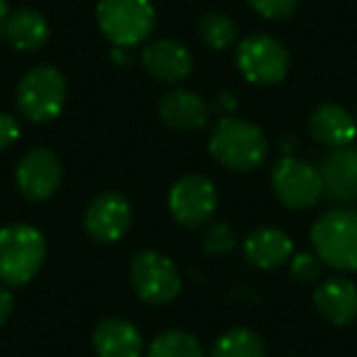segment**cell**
I'll use <instances>...</instances> for the list:
<instances>
[{"instance_id": "23", "label": "cell", "mask_w": 357, "mask_h": 357, "mask_svg": "<svg viewBox=\"0 0 357 357\" xmlns=\"http://www.w3.org/2000/svg\"><path fill=\"white\" fill-rule=\"evenodd\" d=\"M204 248H206V252H211V255H228L230 250L235 248L233 230H230L225 223L213 225V228H211L208 233H206Z\"/></svg>"}, {"instance_id": "7", "label": "cell", "mask_w": 357, "mask_h": 357, "mask_svg": "<svg viewBox=\"0 0 357 357\" xmlns=\"http://www.w3.org/2000/svg\"><path fill=\"white\" fill-rule=\"evenodd\" d=\"M130 282L137 296L147 303H169L181 291V277L174 262L154 250L135 255L130 262Z\"/></svg>"}, {"instance_id": "14", "label": "cell", "mask_w": 357, "mask_h": 357, "mask_svg": "<svg viewBox=\"0 0 357 357\" xmlns=\"http://www.w3.org/2000/svg\"><path fill=\"white\" fill-rule=\"evenodd\" d=\"M159 118L167 128L181 130V132H189V130H199L208 123V105L194 91H169L159 100Z\"/></svg>"}, {"instance_id": "11", "label": "cell", "mask_w": 357, "mask_h": 357, "mask_svg": "<svg viewBox=\"0 0 357 357\" xmlns=\"http://www.w3.org/2000/svg\"><path fill=\"white\" fill-rule=\"evenodd\" d=\"M84 225L98 243H115L132 225V206L120 194H100L86 208Z\"/></svg>"}, {"instance_id": "20", "label": "cell", "mask_w": 357, "mask_h": 357, "mask_svg": "<svg viewBox=\"0 0 357 357\" xmlns=\"http://www.w3.org/2000/svg\"><path fill=\"white\" fill-rule=\"evenodd\" d=\"M211 357H267V352L257 333L248 328H233L218 337V342L211 350Z\"/></svg>"}, {"instance_id": "2", "label": "cell", "mask_w": 357, "mask_h": 357, "mask_svg": "<svg viewBox=\"0 0 357 357\" xmlns=\"http://www.w3.org/2000/svg\"><path fill=\"white\" fill-rule=\"evenodd\" d=\"M316 257L337 272L357 269V211L335 208L323 213L311 228Z\"/></svg>"}, {"instance_id": "6", "label": "cell", "mask_w": 357, "mask_h": 357, "mask_svg": "<svg viewBox=\"0 0 357 357\" xmlns=\"http://www.w3.org/2000/svg\"><path fill=\"white\" fill-rule=\"evenodd\" d=\"M238 69L250 84L272 86L284 81L289 71V52L277 37L252 35L238 45Z\"/></svg>"}, {"instance_id": "18", "label": "cell", "mask_w": 357, "mask_h": 357, "mask_svg": "<svg viewBox=\"0 0 357 357\" xmlns=\"http://www.w3.org/2000/svg\"><path fill=\"white\" fill-rule=\"evenodd\" d=\"M93 347L100 357H139L142 335L125 318H105L93 331Z\"/></svg>"}, {"instance_id": "8", "label": "cell", "mask_w": 357, "mask_h": 357, "mask_svg": "<svg viewBox=\"0 0 357 357\" xmlns=\"http://www.w3.org/2000/svg\"><path fill=\"white\" fill-rule=\"evenodd\" d=\"M272 189L289 208H311L321 201L323 186L318 169L296 157H284L272 169Z\"/></svg>"}, {"instance_id": "15", "label": "cell", "mask_w": 357, "mask_h": 357, "mask_svg": "<svg viewBox=\"0 0 357 357\" xmlns=\"http://www.w3.org/2000/svg\"><path fill=\"white\" fill-rule=\"evenodd\" d=\"M308 130H311L316 142L331 149L350 147V142L357 137L355 118L335 103H326L313 110L311 120H308Z\"/></svg>"}, {"instance_id": "4", "label": "cell", "mask_w": 357, "mask_h": 357, "mask_svg": "<svg viewBox=\"0 0 357 357\" xmlns=\"http://www.w3.org/2000/svg\"><path fill=\"white\" fill-rule=\"evenodd\" d=\"M96 17L100 32L123 50L147 40L157 20L149 0H100Z\"/></svg>"}, {"instance_id": "5", "label": "cell", "mask_w": 357, "mask_h": 357, "mask_svg": "<svg viewBox=\"0 0 357 357\" xmlns=\"http://www.w3.org/2000/svg\"><path fill=\"white\" fill-rule=\"evenodd\" d=\"M66 81L56 66H32L17 86V108L30 123H50L64 110Z\"/></svg>"}, {"instance_id": "26", "label": "cell", "mask_w": 357, "mask_h": 357, "mask_svg": "<svg viewBox=\"0 0 357 357\" xmlns=\"http://www.w3.org/2000/svg\"><path fill=\"white\" fill-rule=\"evenodd\" d=\"M17 137H20V125H17V120L8 113H0V152L10 147Z\"/></svg>"}, {"instance_id": "24", "label": "cell", "mask_w": 357, "mask_h": 357, "mask_svg": "<svg viewBox=\"0 0 357 357\" xmlns=\"http://www.w3.org/2000/svg\"><path fill=\"white\" fill-rule=\"evenodd\" d=\"M321 259L311 252H298L291 257V274L298 282H316L321 277Z\"/></svg>"}, {"instance_id": "19", "label": "cell", "mask_w": 357, "mask_h": 357, "mask_svg": "<svg viewBox=\"0 0 357 357\" xmlns=\"http://www.w3.org/2000/svg\"><path fill=\"white\" fill-rule=\"evenodd\" d=\"M3 32H6L8 42H10L15 50L35 52V50H40L47 42V37H50V25H47V20L37 10L20 8V10H15L13 15L6 17Z\"/></svg>"}, {"instance_id": "1", "label": "cell", "mask_w": 357, "mask_h": 357, "mask_svg": "<svg viewBox=\"0 0 357 357\" xmlns=\"http://www.w3.org/2000/svg\"><path fill=\"white\" fill-rule=\"evenodd\" d=\"M208 149L230 172H252L267 157V137L257 125L238 118H223L213 128Z\"/></svg>"}, {"instance_id": "27", "label": "cell", "mask_w": 357, "mask_h": 357, "mask_svg": "<svg viewBox=\"0 0 357 357\" xmlns=\"http://www.w3.org/2000/svg\"><path fill=\"white\" fill-rule=\"evenodd\" d=\"M13 308H15V298L8 289L0 287V326L13 316Z\"/></svg>"}, {"instance_id": "10", "label": "cell", "mask_w": 357, "mask_h": 357, "mask_svg": "<svg viewBox=\"0 0 357 357\" xmlns=\"http://www.w3.org/2000/svg\"><path fill=\"white\" fill-rule=\"evenodd\" d=\"M15 184L25 199L47 201L61 184V162L52 149L35 147L20 159L15 169Z\"/></svg>"}, {"instance_id": "12", "label": "cell", "mask_w": 357, "mask_h": 357, "mask_svg": "<svg viewBox=\"0 0 357 357\" xmlns=\"http://www.w3.org/2000/svg\"><path fill=\"white\" fill-rule=\"evenodd\" d=\"M316 169L321 176L323 196L342 206L357 204V149H333Z\"/></svg>"}, {"instance_id": "28", "label": "cell", "mask_w": 357, "mask_h": 357, "mask_svg": "<svg viewBox=\"0 0 357 357\" xmlns=\"http://www.w3.org/2000/svg\"><path fill=\"white\" fill-rule=\"evenodd\" d=\"M8 17V0H0V32H3V22Z\"/></svg>"}, {"instance_id": "13", "label": "cell", "mask_w": 357, "mask_h": 357, "mask_svg": "<svg viewBox=\"0 0 357 357\" xmlns=\"http://www.w3.org/2000/svg\"><path fill=\"white\" fill-rule=\"evenodd\" d=\"M142 66L157 81L176 84V81H184L191 74L194 59H191V52L184 45H178L174 40H157L149 42L142 50Z\"/></svg>"}, {"instance_id": "3", "label": "cell", "mask_w": 357, "mask_h": 357, "mask_svg": "<svg viewBox=\"0 0 357 357\" xmlns=\"http://www.w3.org/2000/svg\"><path fill=\"white\" fill-rule=\"evenodd\" d=\"M47 243L32 225L15 223L0 228V282L22 287L42 269Z\"/></svg>"}, {"instance_id": "9", "label": "cell", "mask_w": 357, "mask_h": 357, "mask_svg": "<svg viewBox=\"0 0 357 357\" xmlns=\"http://www.w3.org/2000/svg\"><path fill=\"white\" fill-rule=\"evenodd\" d=\"M218 206V191L206 176L189 174L178 178L169 191V211L174 220L186 228H199L208 218H213Z\"/></svg>"}, {"instance_id": "16", "label": "cell", "mask_w": 357, "mask_h": 357, "mask_svg": "<svg viewBox=\"0 0 357 357\" xmlns=\"http://www.w3.org/2000/svg\"><path fill=\"white\" fill-rule=\"evenodd\" d=\"M316 308L333 326H347L357 318V287L345 277L326 279L316 289Z\"/></svg>"}, {"instance_id": "22", "label": "cell", "mask_w": 357, "mask_h": 357, "mask_svg": "<svg viewBox=\"0 0 357 357\" xmlns=\"http://www.w3.org/2000/svg\"><path fill=\"white\" fill-rule=\"evenodd\" d=\"M199 37L211 50H228L238 40V27L223 13H208L199 20Z\"/></svg>"}, {"instance_id": "21", "label": "cell", "mask_w": 357, "mask_h": 357, "mask_svg": "<svg viewBox=\"0 0 357 357\" xmlns=\"http://www.w3.org/2000/svg\"><path fill=\"white\" fill-rule=\"evenodd\" d=\"M144 357H206L199 340L186 331H169L154 337Z\"/></svg>"}, {"instance_id": "25", "label": "cell", "mask_w": 357, "mask_h": 357, "mask_svg": "<svg viewBox=\"0 0 357 357\" xmlns=\"http://www.w3.org/2000/svg\"><path fill=\"white\" fill-rule=\"evenodd\" d=\"M252 10H257L262 17L269 20H279V17H289L296 10L298 0H248Z\"/></svg>"}, {"instance_id": "17", "label": "cell", "mask_w": 357, "mask_h": 357, "mask_svg": "<svg viewBox=\"0 0 357 357\" xmlns=\"http://www.w3.org/2000/svg\"><path fill=\"white\" fill-rule=\"evenodd\" d=\"M245 257L257 269H277L294 257V243L284 230L257 228L245 238Z\"/></svg>"}]
</instances>
